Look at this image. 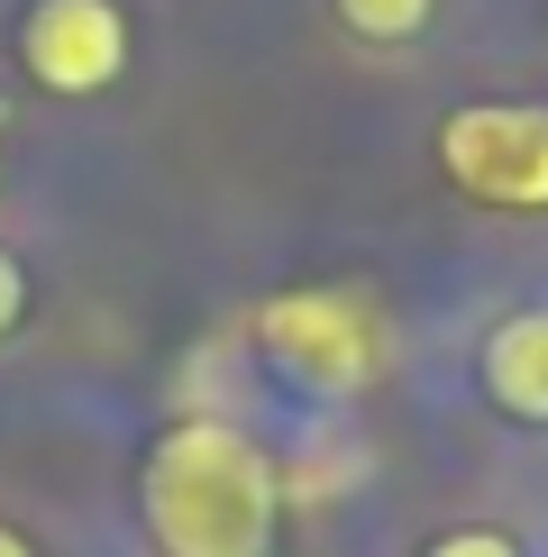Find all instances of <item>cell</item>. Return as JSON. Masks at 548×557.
I'll use <instances>...</instances> for the list:
<instances>
[{"mask_svg": "<svg viewBox=\"0 0 548 557\" xmlns=\"http://www.w3.org/2000/svg\"><path fill=\"white\" fill-rule=\"evenodd\" d=\"M147 530L165 557H265L274 467L228 421H183L147 457Z\"/></svg>", "mask_w": 548, "mask_h": 557, "instance_id": "6da1fadb", "label": "cell"}, {"mask_svg": "<svg viewBox=\"0 0 548 557\" xmlns=\"http://www.w3.org/2000/svg\"><path fill=\"white\" fill-rule=\"evenodd\" d=\"M0 557H37L28 540H18V530H0Z\"/></svg>", "mask_w": 548, "mask_h": 557, "instance_id": "9c48e42d", "label": "cell"}, {"mask_svg": "<svg viewBox=\"0 0 548 557\" xmlns=\"http://www.w3.org/2000/svg\"><path fill=\"white\" fill-rule=\"evenodd\" d=\"M257 330H265L274 357L302 384H320V393H357L375 375V320H365L348 293H284Z\"/></svg>", "mask_w": 548, "mask_h": 557, "instance_id": "3957f363", "label": "cell"}, {"mask_svg": "<svg viewBox=\"0 0 548 557\" xmlns=\"http://www.w3.org/2000/svg\"><path fill=\"white\" fill-rule=\"evenodd\" d=\"M18 311H28V274H18V257H0V338L18 330Z\"/></svg>", "mask_w": 548, "mask_h": 557, "instance_id": "ba28073f", "label": "cell"}, {"mask_svg": "<svg viewBox=\"0 0 548 557\" xmlns=\"http://www.w3.org/2000/svg\"><path fill=\"white\" fill-rule=\"evenodd\" d=\"M485 393L512 421H548V311H512L485 338Z\"/></svg>", "mask_w": 548, "mask_h": 557, "instance_id": "5b68a950", "label": "cell"}, {"mask_svg": "<svg viewBox=\"0 0 548 557\" xmlns=\"http://www.w3.org/2000/svg\"><path fill=\"white\" fill-rule=\"evenodd\" d=\"M429 557H521V548L502 540V530H448V540L429 548Z\"/></svg>", "mask_w": 548, "mask_h": 557, "instance_id": "52a82bcc", "label": "cell"}, {"mask_svg": "<svg viewBox=\"0 0 548 557\" xmlns=\"http://www.w3.org/2000/svg\"><path fill=\"white\" fill-rule=\"evenodd\" d=\"M338 18L357 37H411V28H429V0H338Z\"/></svg>", "mask_w": 548, "mask_h": 557, "instance_id": "8992f818", "label": "cell"}, {"mask_svg": "<svg viewBox=\"0 0 548 557\" xmlns=\"http://www.w3.org/2000/svg\"><path fill=\"white\" fill-rule=\"evenodd\" d=\"M18 55L46 91H101L128 64V18L120 0H37L18 28Z\"/></svg>", "mask_w": 548, "mask_h": 557, "instance_id": "277c9868", "label": "cell"}, {"mask_svg": "<svg viewBox=\"0 0 548 557\" xmlns=\"http://www.w3.org/2000/svg\"><path fill=\"white\" fill-rule=\"evenodd\" d=\"M439 165L466 183L475 201L539 211V201H548V110H521V101L448 110V128H439Z\"/></svg>", "mask_w": 548, "mask_h": 557, "instance_id": "7a4b0ae2", "label": "cell"}]
</instances>
